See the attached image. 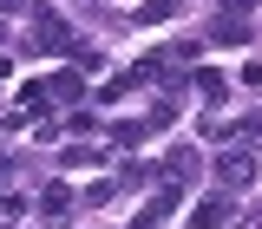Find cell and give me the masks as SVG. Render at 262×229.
I'll use <instances>...</instances> for the list:
<instances>
[{
	"label": "cell",
	"instance_id": "7",
	"mask_svg": "<svg viewBox=\"0 0 262 229\" xmlns=\"http://www.w3.org/2000/svg\"><path fill=\"white\" fill-rule=\"evenodd\" d=\"M0 7H20V0H0Z\"/></svg>",
	"mask_w": 262,
	"mask_h": 229
},
{
	"label": "cell",
	"instance_id": "5",
	"mask_svg": "<svg viewBox=\"0 0 262 229\" xmlns=\"http://www.w3.org/2000/svg\"><path fill=\"white\" fill-rule=\"evenodd\" d=\"M170 13H177V0H151V7H138V20H144V27H151V20H170Z\"/></svg>",
	"mask_w": 262,
	"mask_h": 229
},
{
	"label": "cell",
	"instance_id": "6",
	"mask_svg": "<svg viewBox=\"0 0 262 229\" xmlns=\"http://www.w3.org/2000/svg\"><path fill=\"white\" fill-rule=\"evenodd\" d=\"M223 7H236V13H249V7H256V0H223Z\"/></svg>",
	"mask_w": 262,
	"mask_h": 229
},
{
	"label": "cell",
	"instance_id": "3",
	"mask_svg": "<svg viewBox=\"0 0 262 229\" xmlns=\"http://www.w3.org/2000/svg\"><path fill=\"white\" fill-rule=\"evenodd\" d=\"M39 210H46V216H53V223H59L66 210H72V190H66V184H53V190L39 196Z\"/></svg>",
	"mask_w": 262,
	"mask_h": 229
},
{
	"label": "cell",
	"instance_id": "1",
	"mask_svg": "<svg viewBox=\"0 0 262 229\" xmlns=\"http://www.w3.org/2000/svg\"><path fill=\"white\" fill-rule=\"evenodd\" d=\"M249 184H256V151H223V157H216V190H249Z\"/></svg>",
	"mask_w": 262,
	"mask_h": 229
},
{
	"label": "cell",
	"instance_id": "4",
	"mask_svg": "<svg viewBox=\"0 0 262 229\" xmlns=\"http://www.w3.org/2000/svg\"><path fill=\"white\" fill-rule=\"evenodd\" d=\"M210 39H216V46H243V39H249V27H243V20H216V33H210Z\"/></svg>",
	"mask_w": 262,
	"mask_h": 229
},
{
	"label": "cell",
	"instance_id": "2",
	"mask_svg": "<svg viewBox=\"0 0 262 229\" xmlns=\"http://www.w3.org/2000/svg\"><path fill=\"white\" fill-rule=\"evenodd\" d=\"M229 203H236L229 190L203 196V203H196V216H190V229H223V223H229Z\"/></svg>",
	"mask_w": 262,
	"mask_h": 229
}]
</instances>
